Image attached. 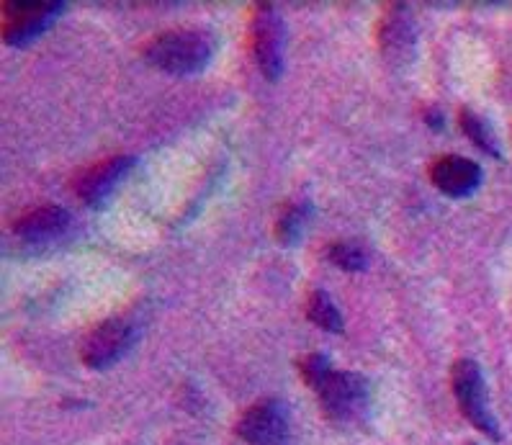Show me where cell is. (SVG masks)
Here are the masks:
<instances>
[{
	"label": "cell",
	"mask_w": 512,
	"mask_h": 445,
	"mask_svg": "<svg viewBox=\"0 0 512 445\" xmlns=\"http://www.w3.org/2000/svg\"><path fill=\"white\" fill-rule=\"evenodd\" d=\"M304 384L317 394L320 407L330 422L340 427H356L368 417L371 386L363 373L332 368L327 355L309 353L299 361Z\"/></svg>",
	"instance_id": "1"
},
{
	"label": "cell",
	"mask_w": 512,
	"mask_h": 445,
	"mask_svg": "<svg viewBox=\"0 0 512 445\" xmlns=\"http://www.w3.org/2000/svg\"><path fill=\"white\" fill-rule=\"evenodd\" d=\"M211 57H214V37L201 29L163 31L145 47V60L170 75L201 73Z\"/></svg>",
	"instance_id": "2"
},
{
	"label": "cell",
	"mask_w": 512,
	"mask_h": 445,
	"mask_svg": "<svg viewBox=\"0 0 512 445\" xmlns=\"http://www.w3.org/2000/svg\"><path fill=\"white\" fill-rule=\"evenodd\" d=\"M451 389L458 409L469 420V425H474L489 440H500L502 433L497 417L489 409L487 381H484L482 366L471 358H458L451 366Z\"/></svg>",
	"instance_id": "3"
},
{
	"label": "cell",
	"mask_w": 512,
	"mask_h": 445,
	"mask_svg": "<svg viewBox=\"0 0 512 445\" xmlns=\"http://www.w3.org/2000/svg\"><path fill=\"white\" fill-rule=\"evenodd\" d=\"M250 49L263 78L276 83L286 67V24L276 6L260 3L250 21Z\"/></svg>",
	"instance_id": "4"
},
{
	"label": "cell",
	"mask_w": 512,
	"mask_h": 445,
	"mask_svg": "<svg viewBox=\"0 0 512 445\" xmlns=\"http://www.w3.org/2000/svg\"><path fill=\"white\" fill-rule=\"evenodd\" d=\"M137 340L139 327L134 325V319L111 317L85 335L83 348H80V361L93 368V371H103V368H111L114 363H119Z\"/></svg>",
	"instance_id": "5"
},
{
	"label": "cell",
	"mask_w": 512,
	"mask_h": 445,
	"mask_svg": "<svg viewBox=\"0 0 512 445\" xmlns=\"http://www.w3.org/2000/svg\"><path fill=\"white\" fill-rule=\"evenodd\" d=\"M65 11V3L52 0H26V3H3V42L8 47H26L37 37H42L49 24Z\"/></svg>",
	"instance_id": "6"
},
{
	"label": "cell",
	"mask_w": 512,
	"mask_h": 445,
	"mask_svg": "<svg viewBox=\"0 0 512 445\" xmlns=\"http://www.w3.org/2000/svg\"><path fill=\"white\" fill-rule=\"evenodd\" d=\"M379 49L384 60L392 67H404L415 60L417 52V29L410 8L404 3H394L384 11L379 21Z\"/></svg>",
	"instance_id": "7"
},
{
	"label": "cell",
	"mask_w": 512,
	"mask_h": 445,
	"mask_svg": "<svg viewBox=\"0 0 512 445\" xmlns=\"http://www.w3.org/2000/svg\"><path fill=\"white\" fill-rule=\"evenodd\" d=\"M134 165H137L134 155H114L91 165V168L80 170L73 181L75 196L93 209L106 204V199L121 186V181L132 173Z\"/></svg>",
	"instance_id": "8"
},
{
	"label": "cell",
	"mask_w": 512,
	"mask_h": 445,
	"mask_svg": "<svg viewBox=\"0 0 512 445\" xmlns=\"http://www.w3.org/2000/svg\"><path fill=\"white\" fill-rule=\"evenodd\" d=\"M237 435L247 445H286L289 440V412L278 399H260L242 412Z\"/></svg>",
	"instance_id": "9"
},
{
	"label": "cell",
	"mask_w": 512,
	"mask_h": 445,
	"mask_svg": "<svg viewBox=\"0 0 512 445\" xmlns=\"http://www.w3.org/2000/svg\"><path fill=\"white\" fill-rule=\"evenodd\" d=\"M430 181L440 193H446L451 199H464L482 186V168L469 157L446 155L433 163Z\"/></svg>",
	"instance_id": "10"
},
{
	"label": "cell",
	"mask_w": 512,
	"mask_h": 445,
	"mask_svg": "<svg viewBox=\"0 0 512 445\" xmlns=\"http://www.w3.org/2000/svg\"><path fill=\"white\" fill-rule=\"evenodd\" d=\"M70 227V214L62 206L47 204L29 209L13 222V235L26 242H47L60 237Z\"/></svg>",
	"instance_id": "11"
},
{
	"label": "cell",
	"mask_w": 512,
	"mask_h": 445,
	"mask_svg": "<svg viewBox=\"0 0 512 445\" xmlns=\"http://www.w3.org/2000/svg\"><path fill=\"white\" fill-rule=\"evenodd\" d=\"M307 319L314 322V325L320 327V330L332 332V335H340L345 330V322H343V314L340 309L335 307V301L330 299V294L322 289H314L309 291L307 296Z\"/></svg>",
	"instance_id": "12"
},
{
	"label": "cell",
	"mask_w": 512,
	"mask_h": 445,
	"mask_svg": "<svg viewBox=\"0 0 512 445\" xmlns=\"http://www.w3.org/2000/svg\"><path fill=\"white\" fill-rule=\"evenodd\" d=\"M458 124H461V132L469 137L471 145L479 147L484 155L502 157L500 142H497V137H494L492 127H489V121L484 119V116H479L471 109H461V114H458Z\"/></svg>",
	"instance_id": "13"
},
{
	"label": "cell",
	"mask_w": 512,
	"mask_h": 445,
	"mask_svg": "<svg viewBox=\"0 0 512 445\" xmlns=\"http://www.w3.org/2000/svg\"><path fill=\"white\" fill-rule=\"evenodd\" d=\"M309 204L307 201H296V204H286L281 209L276 219V227H273V235L281 245H296L299 237H302L304 227H307V219H309Z\"/></svg>",
	"instance_id": "14"
},
{
	"label": "cell",
	"mask_w": 512,
	"mask_h": 445,
	"mask_svg": "<svg viewBox=\"0 0 512 445\" xmlns=\"http://www.w3.org/2000/svg\"><path fill=\"white\" fill-rule=\"evenodd\" d=\"M327 258L345 273H361L368 268V255L353 242H335L327 247Z\"/></svg>",
	"instance_id": "15"
},
{
	"label": "cell",
	"mask_w": 512,
	"mask_h": 445,
	"mask_svg": "<svg viewBox=\"0 0 512 445\" xmlns=\"http://www.w3.org/2000/svg\"><path fill=\"white\" fill-rule=\"evenodd\" d=\"M425 119H428V124L430 127H435V129H440L443 127V114H440V111H430V114H425Z\"/></svg>",
	"instance_id": "16"
},
{
	"label": "cell",
	"mask_w": 512,
	"mask_h": 445,
	"mask_svg": "<svg viewBox=\"0 0 512 445\" xmlns=\"http://www.w3.org/2000/svg\"><path fill=\"white\" fill-rule=\"evenodd\" d=\"M469 445H476V443H469Z\"/></svg>",
	"instance_id": "17"
}]
</instances>
